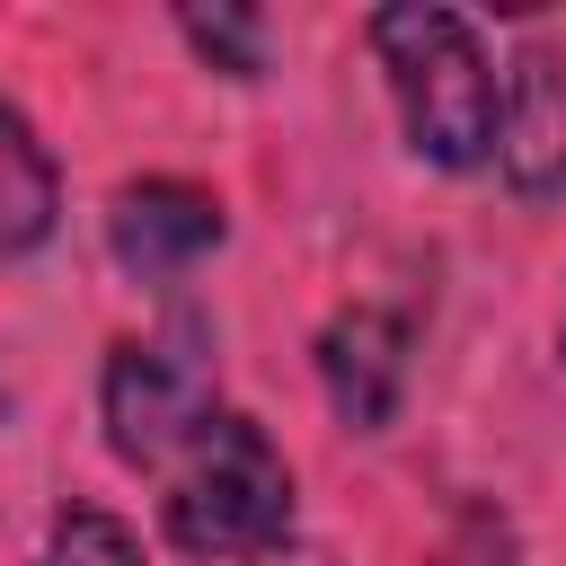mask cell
Here are the masks:
<instances>
[{
  "label": "cell",
  "instance_id": "9",
  "mask_svg": "<svg viewBox=\"0 0 566 566\" xmlns=\"http://www.w3.org/2000/svg\"><path fill=\"white\" fill-rule=\"evenodd\" d=\"M177 27H186V44H195L221 80H256V71H265V18H256V9H186Z\"/></svg>",
  "mask_w": 566,
  "mask_h": 566
},
{
  "label": "cell",
  "instance_id": "5",
  "mask_svg": "<svg viewBox=\"0 0 566 566\" xmlns=\"http://www.w3.org/2000/svg\"><path fill=\"white\" fill-rule=\"evenodd\" d=\"M495 159L504 186L522 203H557L566 195V53L557 44H522L504 71V115H495Z\"/></svg>",
  "mask_w": 566,
  "mask_h": 566
},
{
  "label": "cell",
  "instance_id": "8",
  "mask_svg": "<svg viewBox=\"0 0 566 566\" xmlns=\"http://www.w3.org/2000/svg\"><path fill=\"white\" fill-rule=\"evenodd\" d=\"M35 566H150V557H142V531H133L124 513H106V504H62Z\"/></svg>",
  "mask_w": 566,
  "mask_h": 566
},
{
  "label": "cell",
  "instance_id": "10",
  "mask_svg": "<svg viewBox=\"0 0 566 566\" xmlns=\"http://www.w3.org/2000/svg\"><path fill=\"white\" fill-rule=\"evenodd\" d=\"M248 566H327L318 548H265V557H248Z\"/></svg>",
  "mask_w": 566,
  "mask_h": 566
},
{
  "label": "cell",
  "instance_id": "4",
  "mask_svg": "<svg viewBox=\"0 0 566 566\" xmlns=\"http://www.w3.org/2000/svg\"><path fill=\"white\" fill-rule=\"evenodd\" d=\"M230 239V212L212 186L195 177H133L106 212V248L133 283H177L186 265H203L212 248Z\"/></svg>",
  "mask_w": 566,
  "mask_h": 566
},
{
  "label": "cell",
  "instance_id": "1",
  "mask_svg": "<svg viewBox=\"0 0 566 566\" xmlns=\"http://www.w3.org/2000/svg\"><path fill=\"white\" fill-rule=\"evenodd\" d=\"M371 53L389 71L407 150L424 168H486L495 159V115H504V80L486 62V35L460 9L407 0V9H371Z\"/></svg>",
  "mask_w": 566,
  "mask_h": 566
},
{
  "label": "cell",
  "instance_id": "6",
  "mask_svg": "<svg viewBox=\"0 0 566 566\" xmlns=\"http://www.w3.org/2000/svg\"><path fill=\"white\" fill-rule=\"evenodd\" d=\"M318 389H327L336 424L389 433V416L407 398V327L389 310H336L318 327Z\"/></svg>",
  "mask_w": 566,
  "mask_h": 566
},
{
  "label": "cell",
  "instance_id": "7",
  "mask_svg": "<svg viewBox=\"0 0 566 566\" xmlns=\"http://www.w3.org/2000/svg\"><path fill=\"white\" fill-rule=\"evenodd\" d=\"M62 230V168L35 142V124L0 97V256H35Z\"/></svg>",
  "mask_w": 566,
  "mask_h": 566
},
{
  "label": "cell",
  "instance_id": "2",
  "mask_svg": "<svg viewBox=\"0 0 566 566\" xmlns=\"http://www.w3.org/2000/svg\"><path fill=\"white\" fill-rule=\"evenodd\" d=\"M292 531V460L274 433L239 407H212V424L168 469V539L186 557H265Z\"/></svg>",
  "mask_w": 566,
  "mask_h": 566
},
{
  "label": "cell",
  "instance_id": "3",
  "mask_svg": "<svg viewBox=\"0 0 566 566\" xmlns=\"http://www.w3.org/2000/svg\"><path fill=\"white\" fill-rule=\"evenodd\" d=\"M106 451L124 469H168L203 424H212V327L177 310L159 336H124L97 380Z\"/></svg>",
  "mask_w": 566,
  "mask_h": 566
}]
</instances>
